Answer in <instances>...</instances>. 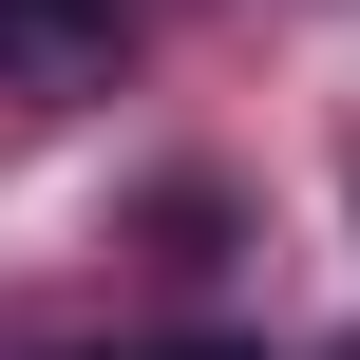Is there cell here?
I'll return each instance as SVG.
<instances>
[{
  "mask_svg": "<svg viewBox=\"0 0 360 360\" xmlns=\"http://www.w3.org/2000/svg\"><path fill=\"white\" fill-rule=\"evenodd\" d=\"M133 0H0V95H114Z\"/></svg>",
  "mask_w": 360,
  "mask_h": 360,
  "instance_id": "cell-1",
  "label": "cell"
},
{
  "mask_svg": "<svg viewBox=\"0 0 360 360\" xmlns=\"http://www.w3.org/2000/svg\"><path fill=\"white\" fill-rule=\"evenodd\" d=\"M171 360H266V342H171Z\"/></svg>",
  "mask_w": 360,
  "mask_h": 360,
  "instance_id": "cell-2",
  "label": "cell"
}]
</instances>
